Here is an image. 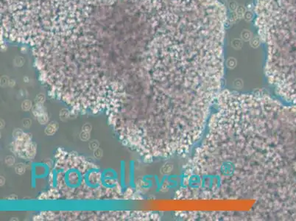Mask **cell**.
Masks as SVG:
<instances>
[{
	"mask_svg": "<svg viewBox=\"0 0 296 221\" xmlns=\"http://www.w3.org/2000/svg\"><path fill=\"white\" fill-rule=\"evenodd\" d=\"M281 2L284 5L283 11L285 10V14L283 15H285V31H290L287 35L290 39L287 41H290L292 51L295 49L296 52V0H281Z\"/></svg>",
	"mask_w": 296,
	"mask_h": 221,
	"instance_id": "cell-1",
	"label": "cell"
}]
</instances>
